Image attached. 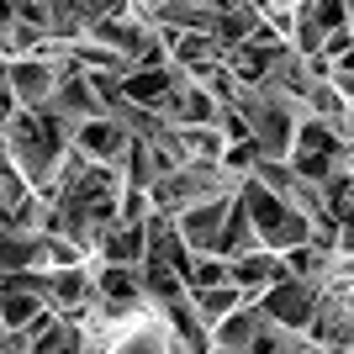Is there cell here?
I'll use <instances>...</instances> for the list:
<instances>
[{"label":"cell","instance_id":"cell-1","mask_svg":"<svg viewBox=\"0 0 354 354\" xmlns=\"http://www.w3.org/2000/svg\"><path fill=\"white\" fill-rule=\"evenodd\" d=\"M312 307H317V286H307V281H275L254 301V312H259L270 328H281V333H307Z\"/></svg>","mask_w":354,"mask_h":354},{"label":"cell","instance_id":"cell-2","mask_svg":"<svg viewBox=\"0 0 354 354\" xmlns=\"http://www.w3.org/2000/svg\"><path fill=\"white\" fill-rule=\"evenodd\" d=\"M227 212H233V196H207V201H196V207L175 212V233H180V243H185V254H191V259L217 249Z\"/></svg>","mask_w":354,"mask_h":354},{"label":"cell","instance_id":"cell-3","mask_svg":"<svg viewBox=\"0 0 354 354\" xmlns=\"http://www.w3.org/2000/svg\"><path fill=\"white\" fill-rule=\"evenodd\" d=\"M349 323H354V291H317V307H312L301 339L317 349H349Z\"/></svg>","mask_w":354,"mask_h":354},{"label":"cell","instance_id":"cell-4","mask_svg":"<svg viewBox=\"0 0 354 354\" xmlns=\"http://www.w3.org/2000/svg\"><path fill=\"white\" fill-rule=\"evenodd\" d=\"M254 333H259V312H254V307H233V312H227V317L207 333V349H212V354H243V349L254 344Z\"/></svg>","mask_w":354,"mask_h":354},{"label":"cell","instance_id":"cell-5","mask_svg":"<svg viewBox=\"0 0 354 354\" xmlns=\"http://www.w3.org/2000/svg\"><path fill=\"white\" fill-rule=\"evenodd\" d=\"M191 301V312H196V323H201V333H212V328L227 317L233 307H243V296L233 291V286H212V291H191L185 296Z\"/></svg>","mask_w":354,"mask_h":354},{"label":"cell","instance_id":"cell-6","mask_svg":"<svg viewBox=\"0 0 354 354\" xmlns=\"http://www.w3.org/2000/svg\"><path fill=\"white\" fill-rule=\"evenodd\" d=\"M175 143H180V153H185V164H217L227 138H222L217 127H180Z\"/></svg>","mask_w":354,"mask_h":354},{"label":"cell","instance_id":"cell-7","mask_svg":"<svg viewBox=\"0 0 354 354\" xmlns=\"http://www.w3.org/2000/svg\"><path fill=\"white\" fill-rule=\"evenodd\" d=\"M180 286H185V296H191V291H212V286H227V259H217V254H196Z\"/></svg>","mask_w":354,"mask_h":354},{"label":"cell","instance_id":"cell-8","mask_svg":"<svg viewBox=\"0 0 354 354\" xmlns=\"http://www.w3.org/2000/svg\"><path fill=\"white\" fill-rule=\"evenodd\" d=\"M148 196L143 191H117V201H111V222H117V227H143L148 222Z\"/></svg>","mask_w":354,"mask_h":354},{"label":"cell","instance_id":"cell-9","mask_svg":"<svg viewBox=\"0 0 354 354\" xmlns=\"http://www.w3.org/2000/svg\"><path fill=\"white\" fill-rule=\"evenodd\" d=\"M207 354H212V349H207Z\"/></svg>","mask_w":354,"mask_h":354}]
</instances>
